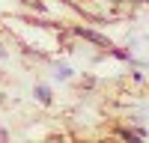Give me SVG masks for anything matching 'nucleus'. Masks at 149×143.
Segmentation results:
<instances>
[{
  "instance_id": "f257e3e1",
  "label": "nucleus",
  "mask_w": 149,
  "mask_h": 143,
  "mask_svg": "<svg viewBox=\"0 0 149 143\" xmlns=\"http://www.w3.org/2000/svg\"><path fill=\"white\" fill-rule=\"evenodd\" d=\"M36 95H39V101H42V104H48V101H51V92H48L45 87H39V90H36Z\"/></svg>"
}]
</instances>
